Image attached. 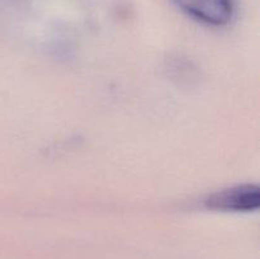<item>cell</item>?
I'll return each instance as SVG.
<instances>
[{"label":"cell","instance_id":"obj_1","mask_svg":"<svg viewBox=\"0 0 260 259\" xmlns=\"http://www.w3.org/2000/svg\"><path fill=\"white\" fill-rule=\"evenodd\" d=\"M210 210L223 212H249L258 210L260 190L258 185L243 184L213 193L205 201Z\"/></svg>","mask_w":260,"mask_h":259},{"label":"cell","instance_id":"obj_2","mask_svg":"<svg viewBox=\"0 0 260 259\" xmlns=\"http://www.w3.org/2000/svg\"><path fill=\"white\" fill-rule=\"evenodd\" d=\"M182 12L207 25L220 27L233 19L234 0H172Z\"/></svg>","mask_w":260,"mask_h":259}]
</instances>
